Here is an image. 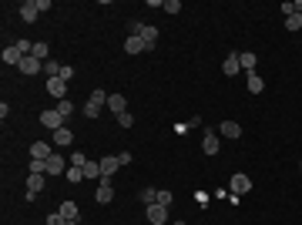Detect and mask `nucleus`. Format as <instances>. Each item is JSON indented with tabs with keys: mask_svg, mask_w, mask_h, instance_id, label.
<instances>
[{
	"mask_svg": "<svg viewBox=\"0 0 302 225\" xmlns=\"http://www.w3.org/2000/svg\"><path fill=\"white\" fill-rule=\"evenodd\" d=\"M21 61H24V54L17 51V44L4 47V64H21Z\"/></svg>",
	"mask_w": 302,
	"mask_h": 225,
	"instance_id": "412c9836",
	"label": "nucleus"
},
{
	"mask_svg": "<svg viewBox=\"0 0 302 225\" xmlns=\"http://www.w3.org/2000/svg\"><path fill=\"white\" fill-rule=\"evenodd\" d=\"M292 11H295V14H302V0H292Z\"/></svg>",
	"mask_w": 302,
	"mask_h": 225,
	"instance_id": "e433bc0d",
	"label": "nucleus"
},
{
	"mask_svg": "<svg viewBox=\"0 0 302 225\" xmlns=\"http://www.w3.org/2000/svg\"><path fill=\"white\" fill-rule=\"evenodd\" d=\"M84 175H88V178H101V161H88V165H84Z\"/></svg>",
	"mask_w": 302,
	"mask_h": 225,
	"instance_id": "c85d7f7f",
	"label": "nucleus"
},
{
	"mask_svg": "<svg viewBox=\"0 0 302 225\" xmlns=\"http://www.w3.org/2000/svg\"><path fill=\"white\" fill-rule=\"evenodd\" d=\"M47 94H54L57 101H64V98H67V81H61V78H47Z\"/></svg>",
	"mask_w": 302,
	"mask_h": 225,
	"instance_id": "1a4fd4ad",
	"label": "nucleus"
},
{
	"mask_svg": "<svg viewBox=\"0 0 302 225\" xmlns=\"http://www.w3.org/2000/svg\"><path fill=\"white\" fill-rule=\"evenodd\" d=\"M218 131H222V138H238V135H242V124L228 118V121H222V128H218Z\"/></svg>",
	"mask_w": 302,
	"mask_h": 225,
	"instance_id": "6ab92c4d",
	"label": "nucleus"
},
{
	"mask_svg": "<svg viewBox=\"0 0 302 225\" xmlns=\"http://www.w3.org/2000/svg\"><path fill=\"white\" fill-rule=\"evenodd\" d=\"M262 91H265V81L258 74H248V94H262Z\"/></svg>",
	"mask_w": 302,
	"mask_h": 225,
	"instance_id": "5701e85b",
	"label": "nucleus"
},
{
	"mask_svg": "<svg viewBox=\"0 0 302 225\" xmlns=\"http://www.w3.org/2000/svg\"><path fill=\"white\" fill-rule=\"evenodd\" d=\"M201 151H205V155H218V135H215V131H205V138H201Z\"/></svg>",
	"mask_w": 302,
	"mask_h": 225,
	"instance_id": "dca6fc26",
	"label": "nucleus"
},
{
	"mask_svg": "<svg viewBox=\"0 0 302 225\" xmlns=\"http://www.w3.org/2000/svg\"><path fill=\"white\" fill-rule=\"evenodd\" d=\"M285 27H289V31H302V14H289V17H285Z\"/></svg>",
	"mask_w": 302,
	"mask_h": 225,
	"instance_id": "cd10ccee",
	"label": "nucleus"
},
{
	"mask_svg": "<svg viewBox=\"0 0 302 225\" xmlns=\"http://www.w3.org/2000/svg\"><path fill=\"white\" fill-rule=\"evenodd\" d=\"M64 175H67V181H71V185H78V181H84V178H88V175H84V168H78V165H71V168H67Z\"/></svg>",
	"mask_w": 302,
	"mask_h": 225,
	"instance_id": "b1692460",
	"label": "nucleus"
},
{
	"mask_svg": "<svg viewBox=\"0 0 302 225\" xmlns=\"http://www.w3.org/2000/svg\"><path fill=\"white\" fill-rule=\"evenodd\" d=\"M108 111H111L114 118L128 111V101H124V94H118V91H114V94H108Z\"/></svg>",
	"mask_w": 302,
	"mask_h": 225,
	"instance_id": "9d476101",
	"label": "nucleus"
},
{
	"mask_svg": "<svg viewBox=\"0 0 302 225\" xmlns=\"http://www.w3.org/2000/svg\"><path fill=\"white\" fill-rule=\"evenodd\" d=\"M44 191V171H31L27 175V202H34Z\"/></svg>",
	"mask_w": 302,
	"mask_h": 225,
	"instance_id": "f03ea898",
	"label": "nucleus"
},
{
	"mask_svg": "<svg viewBox=\"0 0 302 225\" xmlns=\"http://www.w3.org/2000/svg\"><path fill=\"white\" fill-rule=\"evenodd\" d=\"M31 155L37 158V161H47V158L54 155V145H47V141H34V145H31Z\"/></svg>",
	"mask_w": 302,
	"mask_h": 225,
	"instance_id": "ddd939ff",
	"label": "nucleus"
},
{
	"mask_svg": "<svg viewBox=\"0 0 302 225\" xmlns=\"http://www.w3.org/2000/svg\"><path fill=\"white\" fill-rule=\"evenodd\" d=\"M71 141H74V131H71V128H57V131H51V145L54 148H67Z\"/></svg>",
	"mask_w": 302,
	"mask_h": 225,
	"instance_id": "6e6552de",
	"label": "nucleus"
},
{
	"mask_svg": "<svg viewBox=\"0 0 302 225\" xmlns=\"http://www.w3.org/2000/svg\"><path fill=\"white\" fill-rule=\"evenodd\" d=\"M61 68H64V64H57V61H44V74L47 78H61Z\"/></svg>",
	"mask_w": 302,
	"mask_h": 225,
	"instance_id": "bb28decb",
	"label": "nucleus"
},
{
	"mask_svg": "<svg viewBox=\"0 0 302 225\" xmlns=\"http://www.w3.org/2000/svg\"><path fill=\"white\" fill-rule=\"evenodd\" d=\"M64 222H67V218H64V215H61V212L47 215V225H64Z\"/></svg>",
	"mask_w": 302,
	"mask_h": 225,
	"instance_id": "f704fd0d",
	"label": "nucleus"
},
{
	"mask_svg": "<svg viewBox=\"0 0 302 225\" xmlns=\"http://www.w3.org/2000/svg\"><path fill=\"white\" fill-rule=\"evenodd\" d=\"M165 11L168 14H181V0H165Z\"/></svg>",
	"mask_w": 302,
	"mask_h": 225,
	"instance_id": "72a5a7b5",
	"label": "nucleus"
},
{
	"mask_svg": "<svg viewBox=\"0 0 302 225\" xmlns=\"http://www.w3.org/2000/svg\"><path fill=\"white\" fill-rule=\"evenodd\" d=\"M171 202H175V195H171V191H158V205L171 208Z\"/></svg>",
	"mask_w": 302,
	"mask_h": 225,
	"instance_id": "2f4dec72",
	"label": "nucleus"
},
{
	"mask_svg": "<svg viewBox=\"0 0 302 225\" xmlns=\"http://www.w3.org/2000/svg\"><path fill=\"white\" fill-rule=\"evenodd\" d=\"M57 111H61V118H67V114H74V101H57Z\"/></svg>",
	"mask_w": 302,
	"mask_h": 225,
	"instance_id": "c756f323",
	"label": "nucleus"
},
{
	"mask_svg": "<svg viewBox=\"0 0 302 225\" xmlns=\"http://www.w3.org/2000/svg\"><path fill=\"white\" fill-rule=\"evenodd\" d=\"M145 215H148V225H165L168 222V208H165V205H148V208H145Z\"/></svg>",
	"mask_w": 302,
	"mask_h": 225,
	"instance_id": "20e7f679",
	"label": "nucleus"
},
{
	"mask_svg": "<svg viewBox=\"0 0 302 225\" xmlns=\"http://www.w3.org/2000/svg\"><path fill=\"white\" fill-rule=\"evenodd\" d=\"M238 64H242V71L255 74V68H258V57L252 54V51H242V54H238Z\"/></svg>",
	"mask_w": 302,
	"mask_h": 225,
	"instance_id": "f3484780",
	"label": "nucleus"
},
{
	"mask_svg": "<svg viewBox=\"0 0 302 225\" xmlns=\"http://www.w3.org/2000/svg\"><path fill=\"white\" fill-rule=\"evenodd\" d=\"M47 54H51V44L47 41H34V57L37 61H47Z\"/></svg>",
	"mask_w": 302,
	"mask_h": 225,
	"instance_id": "4be33fe9",
	"label": "nucleus"
},
{
	"mask_svg": "<svg viewBox=\"0 0 302 225\" xmlns=\"http://www.w3.org/2000/svg\"><path fill=\"white\" fill-rule=\"evenodd\" d=\"M41 124H44V128H51V131H57V128H64V118H61V111H57V108H47V111L41 114Z\"/></svg>",
	"mask_w": 302,
	"mask_h": 225,
	"instance_id": "423d86ee",
	"label": "nucleus"
},
{
	"mask_svg": "<svg viewBox=\"0 0 302 225\" xmlns=\"http://www.w3.org/2000/svg\"><path fill=\"white\" fill-rule=\"evenodd\" d=\"M118 168H121V161H118L114 155L101 158V178H114V171H118Z\"/></svg>",
	"mask_w": 302,
	"mask_h": 225,
	"instance_id": "9b49d317",
	"label": "nucleus"
},
{
	"mask_svg": "<svg viewBox=\"0 0 302 225\" xmlns=\"http://www.w3.org/2000/svg\"><path fill=\"white\" fill-rule=\"evenodd\" d=\"M175 225H188V222H175Z\"/></svg>",
	"mask_w": 302,
	"mask_h": 225,
	"instance_id": "58836bf2",
	"label": "nucleus"
},
{
	"mask_svg": "<svg viewBox=\"0 0 302 225\" xmlns=\"http://www.w3.org/2000/svg\"><path fill=\"white\" fill-rule=\"evenodd\" d=\"M248 191H252V178L242 175V171H235V175H232V195L242 198V195H248Z\"/></svg>",
	"mask_w": 302,
	"mask_h": 225,
	"instance_id": "7ed1b4c3",
	"label": "nucleus"
},
{
	"mask_svg": "<svg viewBox=\"0 0 302 225\" xmlns=\"http://www.w3.org/2000/svg\"><path fill=\"white\" fill-rule=\"evenodd\" d=\"M67 161H71V165H78V168H84V165H88V158H84V151H74V155L67 158Z\"/></svg>",
	"mask_w": 302,
	"mask_h": 225,
	"instance_id": "7c9ffc66",
	"label": "nucleus"
},
{
	"mask_svg": "<svg viewBox=\"0 0 302 225\" xmlns=\"http://www.w3.org/2000/svg\"><path fill=\"white\" fill-rule=\"evenodd\" d=\"M88 104H94V108H108V91L94 88V91H91V98H88Z\"/></svg>",
	"mask_w": 302,
	"mask_h": 225,
	"instance_id": "aec40b11",
	"label": "nucleus"
},
{
	"mask_svg": "<svg viewBox=\"0 0 302 225\" xmlns=\"http://www.w3.org/2000/svg\"><path fill=\"white\" fill-rule=\"evenodd\" d=\"M17 71H21V74H41V71H44V61H37L34 54H27L21 64H17Z\"/></svg>",
	"mask_w": 302,
	"mask_h": 225,
	"instance_id": "0eeeda50",
	"label": "nucleus"
},
{
	"mask_svg": "<svg viewBox=\"0 0 302 225\" xmlns=\"http://www.w3.org/2000/svg\"><path fill=\"white\" fill-rule=\"evenodd\" d=\"M141 41H145V47L148 51H155V44H158V27H151V24H145V27H141Z\"/></svg>",
	"mask_w": 302,
	"mask_h": 225,
	"instance_id": "2eb2a0df",
	"label": "nucleus"
},
{
	"mask_svg": "<svg viewBox=\"0 0 302 225\" xmlns=\"http://www.w3.org/2000/svg\"><path fill=\"white\" fill-rule=\"evenodd\" d=\"M155 202H158V188H141V205L148 208V205H155Z\"/></svg>",
	"mask_w": 302,
	"mask_h": 225,
	"instance_id": "a878e982",
	"label": "nucleus"
},
{
	"mask_svg": "<svg viewBox=\"0 0 302 225\" xmlns=\"http://www.w3.org/2000/svg\"><path fill=\"white\" fill-rule=\"evenodd\" d=\"M71 168V161H67L61 151H54V155L47 158V175H61V171H67Z\"/></svg>",
	"mask_w": 302,
	"mask_h": 225,
	"instance_id": "39448f33",
	"label": "nucleus"
},
{
	"mask_svg": "<svg viewBox=\"0 0 302 225\" xmlns=\"http://www.w3.org/2000/svg\"><path fill=\"white\" fill-rule=\"evenodd\" d=\"M61 215H64V218H78V205L71 202V198H64V202H61Z\"/></svg>",
	"mask_w": 302,
	"mask_h": 225,
	"instance_id": "393cba45",
	"label": "nucleus"
},
{
	"mask_svg": "<svg viewBox=\"0 0 302 225\" xmlns=\"http://www.w3.org/2000/svg\"><path fill=\"white\" fill-rule=\"evenodd\" d=\"M299 171H302V158H299Z\"/></svg>",
	"mask_w": 302,
	"mask_h": 225,
	"instance_id": "ea45409f",
	"label": "nucleus"
},
{
	"mask_svg": "<svg viewBox=\"0 0 302 225\" xmlns=\"http://www.w3.org/2000/svg\"><path fill=\"white\" fill-rule=\"evenodd\" d=\"M64 225H81V222H78V218H67V222H64Z\"/></svg>",
	"mask_w": 302,
	"mask_h": 225,
	"instance_id": "4c0bfd02",
	"label": "nucleus"
},
{
	"mask_svg": "<svg viewBox=\"0 0 302 225\" xmlns=\"http://www.w3.org/2000/svg\"><path fill=\"white\" fill-rule=\"evenodd\" d=\"M118 124H121V128H131V124H134V114H131V111L118 114Z\"/></svg>",
	"mask_w": 302,
	"mask_h": 225,
	"instance_id": "473e14b6",
	"label": "nucleus"
},
{
	"mask_svg": "<svg viewBox=\"0 0 302 225\" xmlns=\"http://www.w3.org/2000/svg\"><path fill=\"white\" fill-rule=\"evenodd\" d=\"M238 71H242V64H238V51H232V54L225 57V64H222V74L225 78H235Z\"/></svg>",
	"mask_w": 302,
	"mask_h": 225,
	"instance_id": "f8f14e48",
	"label": "nucleus"
},
{
	"mask_svg": "<svg viewBox=\"0 0 302 225\" xmlns=\"http://www.w3.org/2000/svg\"><path fill=\"white\" fill-rule=\"evenodd\" d=\"M37 17H41V11H37V4H34V0L21 4V21H24V24H34Z\"/></svg>",
	"mask_w": 302,
	"mask_h": 225,
	"instance_id": "4468645a",
	"label": "nucleus"
},
{
	"mask_svg": "<svg viewBox=\"0 0 302 225\" xmlns=\"http://www.w3.org/2000/svg\"><path fill=\"white\" fill-rule=\"evenodd\" d=\"M114 198V178H98V191H94V202L108 205Z\"/></svg>",
	"mask_w": 302,
	"mask_h": 225,
	"instance_id": "f257e3e1",
	"label": "nucleus"
},
{
	"mask_svg": "<svg viewBox=\"0 0 302 225\" xmlns=\"http://www.w3.org/2000/svg\"><path fill=\"white\" fill-rule=\"evenodd\" d=\"M74 78V68H71V64H64V68H61V81H71Z\"/></svg>",
	"mask_w": 302,
	"mask_h": 225,
	"instance_id": "c9c22d12",
	"label": "nucleus"
},
{
	"mask_svg": "<svg viewBox=\"0 0 302 225\" xmlns=\"http://www.w3.org/2000/svg\"><path fill=\"white\" fill-rule=\"evenodd\" d=\"M141 51H148V47H145V41H141L138 34H131L128 41H124V54H141Z\"/></svg>",
	"mask_w": 302,
	"mask_h": 225,
	"instance_id": "a211bd4d",
	"label": "nucleus"
}]
</instances>
